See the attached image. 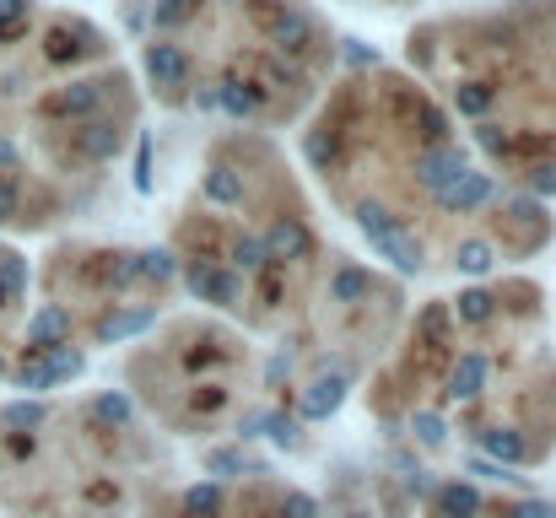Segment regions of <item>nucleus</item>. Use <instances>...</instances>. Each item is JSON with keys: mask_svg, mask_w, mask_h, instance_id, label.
Instances as JSON below:
<instances>
[{"mask_svg": "<svg viewBox=\"0 0 556 518\" xmlns=\"http://www.w3.org/2000/svg\"><path fill=\"white\" fill-rule=\"evenodd\" d=\"M405 492H410V497H432L438 487H432V476H427V470H410V476H405Z\"/></svg>", "mask_w": 556, "mask_h": 518, "instance_id": "obj_26", "label": "nucleus"}, {"mask_svg": "<svg viewBox=\"0 0 556 518\" xmlns=\"http://www.w3.org/2000/svg\"><path fill=\"white\" fill-rule=\"evenodd\" d=\"M410 432L427 443V448H443L448 443V421L438 416V410H416V421H410Z\"/></svg>", "mask_w": 556, "mask_h": 518, "instance_id": "obj_18", "label": "nucleus"}, {"mask_svg": "<svg viewBox=\"0 0 556 518\" xmlns=\"http://www.w3.org/2000/svg\"><path fill=\"white\" fill-rule=\"evenodd\" d=\"M92 410H98V421H114V427H125V421L136 416V405H130L125 394H103V400H98Z\"/></svg>", "mask_w": 556, "mask_h": 518, "instance_id": "obj_19", "label": "nucleus"}, {"mask_svg": "<svg viewBox=\"0 0 556 518\" xmlns=\"http://www.w3.org/2000/svg\"><path fill=\"white\" fill-rule=\"evenodd\" d=\"M205 470L227 481V476H238V470H249V459H243L238 448H216V454H205Z\"/></svg>", "mask_w": 556, "mask_h": 518, "instance_id": "obj_20", "label": "nucleus"}, {"mask_svg": "<svg viewBox=\"0 0 556 518\" xmlns=\"http://www.w3.org/2000/svg\"><path fill=\"white\" fill-rule=\"evenodd\" d=\"M281 518H319V503L308 492H287L281 497Z\"/></svg>", "mask_w": 556, "mask_h": 518, "instance_id": "obj_23", "label": "nucleus"}, {"mask_svg": "<svg viewBox=\"0 0 556 518\" xmlns=\"http://www.w3.org/2000/svg\"><path fill=\"white\" fill-rule=\"evenodd\" d=\"M0 378H5V362H0Z\"/></svg>", "mask_w": 556, "mask_h": 518, "instance_id": "obj_30", "label": "nucleus"}, {"mask_svg": "<svg viewBox=\"0 0 556 518\" xmlns=\"http://www.w3.org/2000/svg\"><path fill=\"white\" fill-rule=\"evenodd\" d=\"M16 383H22V389H33V394H43V389H54V383H49V367H43V356H33V362H22V367H16Z\"/></svg>", "mask_w": 556, "mask_h": 518, "instance_id": "obj_21", "label": "nucleus"}, {"mask_svg": "<svg viewBox=\"0 0 556 518\" xmlns=\"http://www.w3.org/2000/svg\"><path fill=\"white\" fill-rule=\"evenodd\" d=\"M346 518H372V514H346Z\"/></svg>", "mask_w": 556, "mask_h": 518, "instance_id": "obj_29", "label": "nucleus"}, {"mask_svg": "<svg viewBox=\"0 0 556 518\" xmlns=\"http://www.w3.org/2000/svg\"><path fill=\"white\" fill-rule=\"evenodd\" d=\"M189 514H222V487H194L185 497Z\"/></svg>", "mask_w": 556, "mask_h": 518, "instance_id": "obj_22", "label": "nucleus"}, {"mask_svg": "<svg viewBox=\"0 0 556 518\" xmlns=\"http://www.w3.org/2000/svg\"><path fill=\"white\" fill-rule=\"evenodd\" d=\"M432 503H438V514L443 518H476L481 514V492H476L470 481H448V487H438Z\"/></svg>", "mask_w": 556, "mask_h": 518, "instance_id": "obj_8", "label": "nucleus"}, {"mask_svg": "<svg viewBox=\"0 0 556 518\" xmlns=\"http://www.w3.org/2000/svg\"><path fill=\"white\" fill-rule=\"evenodd\" d=\"M341 400H346V378H314V383L303 389L298 410H303V421H325V416L341 410Z\"/></svg>", "mask_w": 556, "mask_h": 518, "instance_id": "obj_4", "label": "nucleus"}, {"mask_svg": "<svg viewBox=\"0 0 556 518\" xmlns=\"http://www.w3.org/2000/svg\"><path fill=\"white\" fill-rule=\"evenodd\" d=\"M179 276H185L189 298H200V303L232 308V303L243 298V281H238V270H227V265H216V260H189Z\"/></svg>", "mask_w": 556, "mask_h": 518, "instance_id": "obj_2", "label": "nucleus"}, {"mask_svg": "<svg viewBox=\"0 0 556 518\" xmlns=\"http://www.w3.org/2000/svg\"><path fill=\"white\" fill-rule=\"evenodd\" d=\"M508 518H552V508H546V503H519Z\"/></svg>", "mask_w": 556, "mask_h": 518, "instance_id": "obj_27", "label": "nucleus"}, {"mask_svg": "<svg viewBox=\"0 0 556 518\" xmlns=\"http://www.w3.org/2000/svg\"><path fill=\"white\" fill-rule=\"evenodd\" d=\"M33 356H43V367H49V383H65V378H76L87 362H81V351H71V345H49V351H33Z\"/></svg>", "mask_w": 556, "mask_h": 518, "instance_id": "obj_14", "label": "nucleus"}, {"mask_svg": "<svg viewBox=\"0 0 556 518\" xmlns=\"http://www.w3.org/2000/svg\"><path fill=\"white\" fill-rule=\"evenodd\" d=\"M71 336V314L60 308V303H49V308H38L33 314V325H27V345L33 351H49V345H65Z\"/></svg>", "mask_w": 556, "mask_h": 518, "instance_id": "obj_6", "label": "nucleus"}, {"mask_svg": "<svg viewBox=\"0 0 556 518\" xmlns=\"http://www.w3.org/2000/svg\"><path fill=\"white\" fill-rule=\"evenodd\" d=\"M260 238H265L270 265H276V260H308V254H314V232H308L303 216H276Z\"/></svg>", "mask_w": 556, "mask_h": 518, "instance_id": "obj_3", "label": "nucleus"}, {"mask_svg": "<svg viewBox=\"0 0 556 518\" xmlns=\"http://www.w3.org/2000/svg\"><path fill=\"white\" fill-rule=\"evenodd\" d=\"M276 448H298L303 432H298V416H281V410H265V427H260Z\"/></svg>", "mask_w": 556, "mask_h": 518, "instance_id": "obj_16", "label": "nucleus"}, {"mask_svg": "<svg viewBox=\"0 0 556 518\" xmlns=\"http://www.w3.org/2000/svg\"><path fill=\"white\" fill-rule=\"evenodd\" d=\"M292 372V356H270V383H281Z\"/></svg>", "mask_w": 556, "mask_h": 518, "instance_id": "obj_28", "label": "nucleus"}, {"mask_svg": "<svg viewBox=\"0 0 556 518\" xmlns=\"http://www.w3.org/2000/svg\"><path fill=\"white\" fill-rule=\"evenodd\" d=\"M152 325H157V308H136V314H109V319L98 325V345L125 341V336H141V330H152Z\"/></svg>", "mask_w": 556, "mask_h": 518, "instance_id": "obj_10", "label": "nucleus"}, {"mask_svg": "<svg viewBox=\"0 0 556 518\" xmlns=\"http://www.w3.org/2000/svg\"><path fill=\"white\" fill-rule=\"evenodd\" d=\"M481 448H486V454H497V459H508V465H514V459H525V438H519L514 427H492V432L481 438Z\"/></svg>", "mask_w": 556, "mask_h": 518, "instance_id": "obj_17", "label": "nucleus"}, {"mask_svg": "<svg viewBox=\"0 0 556 518\" xmlns=\"http://www.w3.org/2000/svg\"><path fill=\"white\" fill-rule=\"evenodd\" d=\"M372 254H378V260H389L400 276H416V270L427 265V249H421V238H416V232H394V238L372 243Z\"/></svg>", "mask_w": 556, "mask_h": 518, "instance_id": "obj_5", "label": "nucleus"}, {"mask_svg": "<svg viewBox=\"0 0 556 518\" xmlns=\"http://www.w3.org/2000/svg\"><path fill=\"white\" fill-rule=\"evenodd\" d=\"M227 265H232V270H265V265H270L265 238H260V232H238V238L227 243Z\"/></svg>", "mask_w": 556, "mask_h": 518, "instance_id": "obj_11", "label": "nucleus"}, {"mask_svg": "<svg viewBox=\"0 0 556 518\" xmlns=\"http://www.w3.org/2000/svg\"><path fill=\"white\" fill-rule=\"evenodd\" d=\"M136 27H194L227 43L189 65L174 109L232 125L298 114L336 65V33L308 0H147Z\"/></svg>", "mask_w": 556, "mask_h": 518, "instance_id": "obj_1", "label": "nucleus"}, {"mask_svg": "<svg viewBox=\"0 0 556 518\" xmlns=\"http://www.w3.org/2000/svg\"><path fill=\"white\" fill-rule=\"evenodd\" d=\"M372 287V276L363 265H341L336 276H330V303H363Z\"/></svg>", "mask_w": 556, "mask_h": 518, "instance_id": "obj_12", "label": "nucleus"}, {"mask_svg": "<svg viewBox=\"0 0 556 518\" xmlns=\"http://www.w3.org/2000/svg\"><path fill=\"white\" fill-rule=\"evenodd\" d=\"M136 270H141V281H157V287L179 276V265H174L168 249H147V254H136Z\"/></svg>", "mask_w": 556, "mask_h": 518, "instance_id": "obj_15", "label": "nucleus"}, {"mask_svg": "<svg viewBox=\"0 0 556 518\" xmlns=\"http://www.w3.org/2000/svg\"><path fill=\"white\" fill-rule=\"evenodd\" d=\"M492 303H497V298H492L486 287H470V292H459V298H454V308H448V314H454V319H465V325H486V319H492Z\"/></svg>", "mask_w": 556, "mask_h": 518, "instance_id": "obj_13", "label": "nucleus"}, {"mask_svg": "<svg viewBox=\"0 0 556 518\" xmlns=\"http://www.w3.org/2000/svg\"><path fill=\"white\" fill-rule=\"evenodd\" d=\"M454 265L481 281V276L497 265V243H492V238H459V243H454Z\"/></svg>", "mask_w": 556, "mask_h": 518, "instance_id": "obj_9", "label": "nucleus"}, {"mask_svg": "<svg viewBox=\"0 0 556 518\" xmlns=\"http://www.w3.org/2000/svg\"><path fill=\"white\" fill-rule=\"evenodd\" d=\"M5 421H11V427H38V421H43V405H38V400H16V405L5 410Z\"/></svg>", "mask_w": 556, "mask_h": 518, "instance_id": "obj_24", "label": "nucleus"}, {"mask_svg": "<svg viewBox=\"0 0 556 518\" xmlns=\"http://www.w3.org/2000/svg\"><path fill=\"white\" fill-rule=\"evenodd\" d=\"M486 372H492V362L481 351H465L459 367H454V378H448V400H476L486 389Z\"/></svg>", "mask_w": 556, "mask_h": 518, "instance_id": "obj_7", "label": "nucleus"}, {"mask_svg": "<svg viewBox=\"0 0 556 518\" xmlns=\"http://www.w3.org/2000/svg\"><path fill=\"white\" fill-rule=\"evenodd\" d=\"M421 336H427V341H443V336H448V308H427V314H421Z\"/></svg>", "mask_w": 556, "mask_h": 518, "instance_id": "obj_25", "label": "nucleus"}]
</instances>
